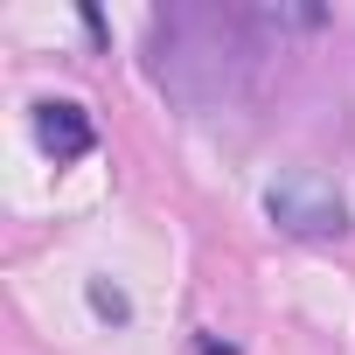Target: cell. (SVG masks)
I'll return each instance as SVG.
<instances>
[{
	"instance_id": "cell-2",
	"label": "cell",
	"mask_w": 355,
	"mask_h": 355,
	"mask_svg": "<svg viewBox=\"0 0 355 355\" xmlns=\"http://www.w3.org/2000/svg\"><path fill=\"white\" fill-rule=\"evenodd\" d=\"M265 216L286 230V237H348V202L334 196V182H320V174H286V182L265 189Z\"/></svg>"
},
{
	"instance_id": "cell-5",
	"label": "cell",
	"mask_w": 355,
	"mask_h": 355,
	"mask_svg": "<svg viewBox=\"0 0 355 355\" xmlns=\"http://www.w3.org/2000/svg\"><path fill=\"white\" fill-rule=\"evenodd\" d=\"M196 355H237V348H230V341H216V334H202V341H196Z\"/></svg>"
},
{
	"instance_id": "cell-3",
	"label": "cell",
	"mask_w": 355,
	"mask_h": 355,
	"mask_svg": "<svg viewBox=\"0 0 355 355\" xmlns=\"http://www.w3.org/2000/svg\"><path fill=\"white\" fill-rule=\"evenodd\" d=\"M35 139H42V153L56 167H70V160H84L98 146V125H91V112L77 98H42L35 105Z\"/></svg>"
},
{
	"instance_id": "cell-1",
	"label": "cell",
	"mask_w": 355,
	"mask_h": 355,
	"mask_svg": "<svg viewBox=\"0 0 355 355\" xmlns=\"http://www.w3.org/2000/svg\"><path fill=\"white\" fill-rule=\"evenodd\" d=\"M279 56V28L265 8H230V0H182L146 21V77L189 112H223L258 91L265 63Z\"/></svg>"
},
{
	"instance_id": "cell-4",
	"label": "cell",
	"mask_w": 355,
	"mask_h": 355,
	"mask_svg": "<svg viewBox=\"0 0 355 355\" xmlns=\"http://www.w3.org/2000/svg\"><path fill=\"white\" fill-rule=\"evenodd\" d=\"M91 306H98V313H105V320H125V313H132V306H125V293H119V286H91Z\"/></svg>"
}]
</instances>
